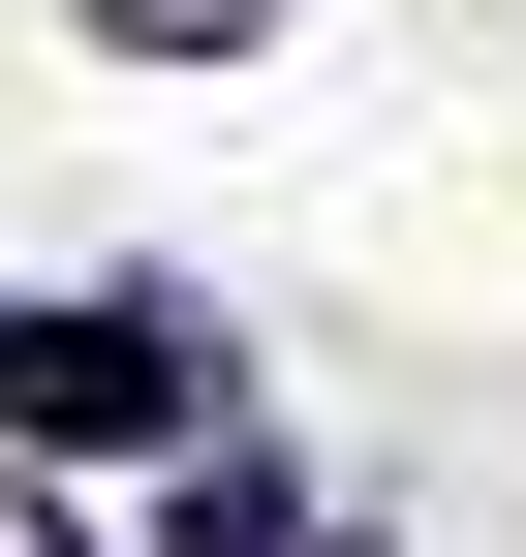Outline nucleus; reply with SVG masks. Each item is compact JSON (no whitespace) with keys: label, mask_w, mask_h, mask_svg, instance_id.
Here are the masks:
<instances>
[{"label":"nucleus","mask_w":526,"mask_h":557,"mask_svg":"<svg viewBox=\"0 0 526 557\" xmlns=\"http://www.w3.org/2000/svg\"><path fill=\"white\" fill-rule=\"evenodd\" d=\"M62 32H93V62H248L279 0H62Z\"/></svg>","instance_id":"3"},{"label":"nucleus","mask_w":526,"mask_h":557,"mask_svg":"<svg viewBox=\"0 0 526 557\" xmlns=\"http://www.w3.org/2000/svg\"><path fill=\"white\" fill-rule=\"evenodd\" d=\"M0 557H93V527H62V496H32V465H0Z\"/></svg>","instance_id":"4"},{"label":"nucleus","mask_w":526,"mask_h":557,"mask_svg":"<svg viewBox=\"0 0 526 557\" xmlns=\"http://www.w3.org/2000/svg\"><path fill=\"white\" fill-rule=\"evenodd\" d=\"M155 557H310V496H279V434H186V465H155Z\"/></svg>","instance_id":"2"},{"label":"nucleus","mask_w":526,"mask_h":557,"mask_svg":"<svg viewBox=\"0 0 526 557\" xmlns=\"http://www.w3.org/2000/svg\"><path fill=\"white\" fill-rule=\"evenodd\" d=\"M155 434H217V310L186 278H124V310H0V465H155Z\"/></svg>","instance_id":"1"}]
</instances>
